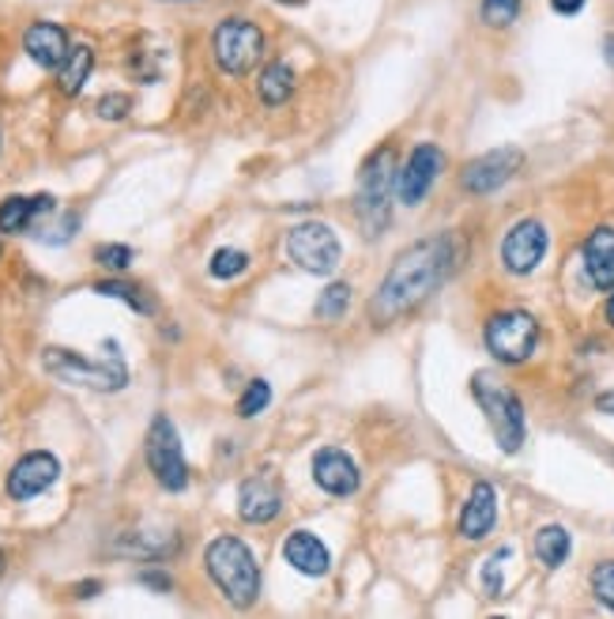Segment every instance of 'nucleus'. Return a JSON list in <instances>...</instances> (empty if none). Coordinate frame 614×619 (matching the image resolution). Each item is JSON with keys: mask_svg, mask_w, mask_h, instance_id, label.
<instances>
[{"mask_svg": "<svg viewBox=\"0 0 614 619\" xmlns=\"http://www.w3.org/2000/svg\"><path fill=\"white\" fill-rule=\"evenodd\" d=\"M31 227H38L34 197H8V201H0V234H23Z\"/></svg>", "mask_w": 614, "mask_h": 619, "instance_id": "b1692460", "label": "nucleus"}, {"mask_svg": "<svg viewBox=\"0 0 614 619\" xmlns=\"http://www.w3.org/2000/svg\"><path fill=\"white\" fill-rule=\"evenodd\" d=\"M0 575H4V551H0Z\"/></svg>", "mask_w": 614, "mask_h": 619, "instance_id": "a19ab883", "label": "nucleus"}, {"mask_svg": "<svg viewBox=\"0 0 614 619\" xmlns=\"http://www.w3.org/2000/svg\"><path fill=\"white\" fill-rule=\"evenodd\" d=\"M603 57H607V64L614 69V34H607L603 38Z\"/></svg>", "mask_w": 614, "mask_h": 619, "instance_id": "4c0bfd02", "label": "nucleus"}, {"mask_svg": "<svg viewBox=\"0 0 614 619\" xmlns=\"http://www.w3.org/2000/svg\"><path fill=\"white\" fill-rule=\"evenodd\" d=\"M94 593H102V582H83L80 589H76V597H80V601H91Z\"/></svg>", "mask_w": 614, "mask_h": 619, "instance_id": "c9c22d12", "label": "nucleus"}, {"mask_svg": "<svg viewBox=\"0 0 614 619\" xmlns=\"http://www.w3.org/2000/svg\"><path fill=\"white\" fill-rule=\"evenodd\" d=\"M204 567L215 589L234 608L256 605V597H261V567H256V556L249 551L245 540L227 537V532L215 537L204 548Z\"/></svg>", "mask_w": 614, "mask_h": 619, "instance_id": "f03ea898", "label": "nucleus"}, {"mask_svg": "<svg viewBox=\"0 0 614 619\" xmlns=\"http://www.w3.org/2000/svg\"><path fill=\"white\" fill-rule=\"evenodd\" d=\"M268 405H272V386H268L264 378H256V382L245 386L242 401H238V416H242V419H253V416H261Z\"/></svg>", "mask_w": 614, "mask_h": 619, "instance_id": "c85d7f7f", "label": "nucleus"}, {"mask_svg": "<svg viewBox=\"0 0 614 619\" xmlns=\"http://www.w3.org/2000/svg\"><path fill=\"white\" fill-rule=\"evenodd\" d=\"M596 408H600V412L614 416V389H611V393H600V397H596Z\"/></svg>", "mask_w": 614, "mask_h": 619, "instance_id": "e433bc0d", "label": "nucleus"}, {"mask_svg": "<svg viewBox=\"0 0 614 619\" xmlns=\"http://www.w3.org/2000/svg\"><path fill=\"white\" fill-rule=\"evenodd\" d=\"M140 582L151 586V589H159V593H167V589L174 586V582H170L167 570H140Z\"/></svg>", "mask_w": 614, "mask_h": 619, "instance_id": "72a5a7b5", "label": "nucleus"}, {"mask_svg": "<svg viewBox=\"0 0 614 619\" xmlns=\"http://www.w3.org/2000/svg\"><path fill=\"white\" fill-rule=\"evenodd\" d=\"M351 307V283H329V288L321 291V299H316V318L321 321H340L343 313Z\"/></svg>", "mask_w": 614, "mask_h": 619, "instance_id": "a878e982", "label": "nucleus"}, {"mask_svg": "<svg viewBox=\"0 0 614 619\" xmlns=\"http://www.w3.org/2000/svg\"><path fill=\"white\" fill-rule=\"evenodd\" d=\"M57 476H61V461H57L50 450H34V453H23L12 465L4 491H8V499L27 502V499H38L42 491H50L57 483Z\"/></svg>", "mask_w": 614, "mask_h": 619, "instance_id": "f8f14e48", "label": "nucleus"}, {"mask_svg": "<svg viewBox=\"0 0 614 619\" xmlns=\"http://www.w3.org/2000/svg\"><path fill=\"white\" fill-rule=\"evenodd\" d=\"M521 4L524 0H483V4H479V19H483L486 27H494V31H502V27L516 23Z\"/></svg>", "mask_w": 614, "mask_h": 619, "instance_id": "cd10ccee", "label": "nucleus"}, {"mask_svg": "<svg viewBox=\"0 0 614 619\" xmlns=\"http://www.w3.org/2000/svg\"><path fill=\"white\" fill-rule=\"evenodd\" d=\"M264 57V31L253 19L230 16L211 31V61L223 76H245Z\"/></svg>", "mask_w": 614, "mask_h": 619, "instance_id": "423d86ee", "label": "nucleus"}, {"mask_svg": "<svg viewBox=\"0 0 614 619\" xmlns=\"http://www.w3.org/2000/svg\"><path fill=\"white\" fill-rule=\"evenodd\" d=\"M121 556L132 559H167L178 551V537H159V532H132V537L118 540Z\"/></svg>", "mask_w": 614, "mask_h": 619, "instance_id": "4be33fe9", "label": "nucleus"}, {"mask_svg": "<svg viewBox=\"0 0 614 619\" xmlns=\"http://www.w3.org/2000/svg\"><path fill=\"white\" fill-rule=\"evenodd\" d=\"M546 246H551V238H546L540 219H521L502 242V264L513 276H532L546 257Z\"/></svg>", "mask_w": 614, "mask_h": 619, "instance_id": "ddd939ff", "label": "nucleus"}, {"mask_svg": "<svg viewBox=\"0 0 614 619\" xmlns=\"http://www.w3.org/2000/svg\"><path fill=\"white\" fill-rule=\"evenodd\" d=\"M396 151L378 148L366 156V163L359 167V186H354V212L366 238H378L389 227L392 212V193H396Z\"/></svg>", "mask_w": 614, "mask_h": 619, "instance_id": "7ed1b4c3", "label": "nucleus"}, {"mask_svg": "<svg viewBox=\"0 0 614 619\" xmlns=\"http://www.w3.org/2000/svg\"><path fill=\"white\" fill-rule=\"evenodd\" d=\"M524 156L521 148H494L486 151V156L472 159L464 170H460V186L467 189V193L483 197V193H494V189H502L510 178L521 170Z\"/></svg>", "mask_w": 614, "mask_h": 619, "instance_id": "9b49d317", "label": "nucleus"}, {"mask_svg": "<svg viewBox=\"0 0 614 619\" xmlns=\"http://www.w3.org/2000/svg\"><path fill=\"white\" fill-rule=\"evenodd\" d=\"M94 294H105V299H121L124 307H132L137 313H155V299L140 288V283L129 280H99L94 283Z\"/></svg>", "mask_w": 614, "mask_h": 619, "instance_id": "393cba45", "label": "nucleus"}, {"mask_svg": "<svg viewBox=\"0 0 614 619\" xmlns=\"http://www.w3.org/2000/svg\"><path fill=\"white\" fill-rule=\"evenodd\" d=\"M105 351H110V356L94 363V359H83L80 351L46 348L42 367L64 386H83V389H99V393H118V389L129 386V367H124V359H121L118 340H105Z\"/></svg>", "mask_w": 614, "mask_h": 619, "instance_id": "20e7f679", "label": "nucleus"}, {"mask_svg": "<svg viewBox=\"0 0 614 619\" xmlns=\"http://www.w3.org/2000/svg\"><path fill=\"white\" fill-rule=\"evenodd\" d=\"M441 170H445V156H441L437 144H430V140H426V144L411 148L407 163L400 167V174H396V197H400V204L415 208V204L426 201V193L434 189Z\"/></svg>", "mask_w": 614, "mask_h": 619, "instance_id": "9d476101", "label": "nucleus"}, {"mask_svg": "<svg viewBox=\"0 0 614 619\" xmlns=\"http://www.w3.org/2000/svg\"><path fill=\"white\" fill-rule=\"evenodd\" d=\"M245 269H249V253L230 250V246L211 253V264H208V272L215 276V280H234V276H242Z\"/></svg>", "mask_w": 614, "mask_h": 619, "instance_id": "bb28decb", "label": "nucleus"}, {"mask_svg": "<svg viewBox=\"0 0 614 619\" xmlns=\"http://www.w3.org/2000/svg\"><path fill=\"white\" fill-rule=\"evenodd\" d=\"M497 521V491L491 483H475L467 495L464 510H460V537L464 540H483Z\"/></svg>", "mask_w": 614, "mask_h": 619, "instance_id": "6ab92c4d", "label": "nucleus"}, {"mask_svg": "<svg viewBox=\"0 0 614 619\" xmlns=\"http://www.w3.org/2000/svg\"><path fill=\"white\" fill-rule=\"evenodd\" d=\"M460 264V242L453 234H430L422 242L407 246L404 253H396L392 269L381 280L378 294L370 302V313L378 326H392L396 318L419 310L422 302L434 294Z\"/></svg>", "mask_w": 614, "mask_h": 619, "instance_id": "f257e3e1", "label": "nucleus"}, {"mask_svg": "<svg viewBox=\"0 0 614 619\" xmlns=\"http://www.w3.org/2000/svg\"><path fill=\"white\" fill-rule=\"evenodd\" d=\"M283 559L305 578H321V575H329V567H332L329 548H324L310 529H294L291 537L283 540Z\"/></svg>", "mask_w": 614, "mask_h": 619, "instance_id": "f3484780", "label": "nucleus"}, {"mask_svg": "<svg viewBox=\"0 0 614 619\" xmlns=\"http://www.w3.org/2000/svg\"><path fill=\"white\" fill-rule=\"evenodd\" d=\"M23 50L27 57L38 64V69L46 72H57L64 64V57L72 53V42H69V31H64L61 23H50V19H42V23H31L23 34Z\"/></svg>", "mask_w": 614, "mask_h": 619, "instance_id": "dca6fc26", "label": "nucleus"}, {"mask_svg": "<svg viewBox=\"0 0 614 619\" xmlns=\"http://www.w3.org/2000/svg\"><path fill=\"white\" fill-rule=\"evenodd\" d=\"M313 483L321 491L335 495V499H348V495L359 491V465L351 461L343 450L335 446H324V450L313 453Z\"/></svg>", "mask_w": 614, "mask_h": 619, "instance_id": "2eb2a0df", "label": "nucleus"}, {"mask_svg": "<svg viewBox=\"0 0 614 619\" xmlns=\"http://www.w3.org/2000/svg\"><path fill=\"white\" fill-rule=\"evenodd\" d=\"M143 457H148V469L159 480L162 491H185L189 488V461L181 450L178 427L170 423V416H155L143 438Z\"/></svg>", "mask_w": 614, "mask_h": 619, "instance_id": "0eeeda50", "label": "nucleus"}, {"mask_svg": "<svg viewBox=\"0 0 614 619\" xmlns=\"http://www.w3.org/2000/svg\"><path fill=\"white\" fill-rule=\"evenodd\" d=\"M570 548H573V537L570 529L562 526H543L540 532H535V556H540L543 567H562L565 559H570Z\"/></svg>", "mask_w": 614, "mask_h": 619, "instance_id": "5701e85b", "label": "nucleus"}, {"mask_svg": "<svg viewBox=\"0 0 614 619\" xmlns=\"http://www.w3.org/2000/svg\"><path fill=\"white\" fill-rule=\"evenodd\" d=\"M483 340L497 363L516 367V363H524V359H532L535 345H540V321L527 310H502L486 321Z\"/></svg>", "mask_w": 614, "mask_h": 619, "instance_id": "1a4fd4ad", "label": "nucleus"}, {"mask_svg": "<svg viewBox=\"0 0 614 619\" xmlns=\"http://www.w3.org/2000/svg\"><path fill=\"white\" fill-rule=\"evenodd\" d=\"M91 69H94V50H91V46H72V53L64 57V64L57 69V91L76 99V94L83 91V83H88Z\"/></svg>", "mask_w": 614, "mask_h": 619, "instance_id": "412c9836", "label": "nucleus"}, {"mask_svg": "<svg viewBox=\"0 0 614 619\" xmlns=\"http://www.w3.org/2000/svg\"><path fill=\"white\" fill-rule=\"evenodd\" d=\"M510 556H513L510 548H497L494 556L483 563V589H486V593H491V597L502 593V563H505V559H510Z\"/></svg>", "mask_w": 614, "mask_h": 619, "instance_id": "473e14b6", "label": "nucleus"}, {"mask_svg": "<svg viewBox=\"0 0 614 619\" xmlns=\"http://www.w3.org/2000/svg\"><path fill=\"white\" fill-rule=\"evenodd\" d=\"M294 94V69L286 61H272L264 64L261 80H256V99L264 102V107H283V102H291Z\"/></svg>", "mask_w": 614, "mask_h": 619, "instance_id": "aec40b11", "label": "nucleus"}, {"mask_svg": "<svg viewBox=\"0 0 614 619\" xmlns=\"http://www.w3.org/2000/svg\"><path fill=\"white\" fill-rule=\"evenodd\" d=\"M584 272H588L592 288L614 291V227H596L584 238Z\"/></svg>", "mask_w": 614, "mask_h": 619, "instance_id": "a211bd4d", "label": "nucleus"}, {"mask_svg": "<svg viewBox=\"0 0 614 619\" xmlns=\"http://www.w3.org/2000/svg\"><path fill=\"white\" fill-rule=\"evenodd\" d=\"M94 113H99L102 121H124L132 113V94H121V91L102 94V99L94 102Z\"/></svg>", "mask_w": 614, "mask_h": 619, "instance_id": "7c9ffc66", "label": "nucleus"}, {"mask_svg": "<svg viewBox=\"0 0 614 619\" xmlns=\"http://www.w3.org/2000/svg\"><path fill=\"white\" fill-rule=\"evenodd\" d=\"M592 593H596V601L603 608H611L614 612V559H607V563H600L596 570H592Z\"/></svg>", "mask_w": 614, "mask_h": 619, "instance_id": "2f4dec72", "label": "nucleus"}, {"mask_svg": "<svg viewBox=\"0 0 614 619\" xmlns=\"http://www.w3.org/2000/svg\"><path fill=\"white\" fill-rule=\"evenodd\" d=\"M584 4H588V0H551V8L558 16H577Z\"/></svg>", "mask_w": 614, "mask_h": 619, "instance_id": "f704fd0d", "label": "nucleus"}, {"mask_svg": "<svg viewBox=\"0 0 614 619\" xmlns=\"http://www.w3.org/2000/svg\"><path fill=\"white\" fill-rule=\"evenodd\" d=\"M607 321H611V326H614V294H611V299H607Z\"/></svg>", "mask_w": 614, "mask_h": 619, "instance_id": "58836bf2", "label": "nucleus"}, {"mask_svg": "<svg viewBox=\"0 0 614 619\" xmlns=\"http://www.w3.org/2000/svg\"><path fill=\"white\" fill-rule=\"evenodd\" d=\"M472 393H475L479 408H483L486 423H491L497 446H502L505 453H516V450H521V446H524V435H527L521 397H516L505 382H497L494 375H486V370H479V375H472Z\"/></svg>", "mask_w": 614, "mask_h": 619, "instance_id": "39448f33", "label": "nucleus"}, {"mask_svg": "<svg viewBox=\"0 0 614 619\" xmlns=\"http://www.w3.org/2000/svg\"><path fill=\"white\" fill-rule=\"evenodd\" d=\"M132 246H121V242H105L94 250V261L102 264V269H110V272H124L132 264Z\"/></svg>", "mask_w": 614, "mask_h": 619, "instance_id": "c756f323", "label": "nucleus"}, {"mask_svg": "<svg viewBox=\"0 0 614 619\" xmlns=\"http://www.w3.org/2000/svg\"><path fill=\"white\" fill-rule=\"evenodd\" d=\"M280 4H291V8H302L305 0H280Z\"/></svg>", "mask_w": 614, "mask_h": 619, "instance_id": "ea45409f", "label": "nucleus"}, {"mask_svg": "<svg viewBox=\"0 0 614 619\" xmlns=\"http://www.w3.org/2000/svg\"><path fill=\"white\" fill-rule=\"evenodd\" d=\"M280 510H283V488L272 472H256L242 480V488H238V513H242V521H249V526H268V521L280 518Z\"/></svg>", "mask_w": 614, "mask_h": 619, "instance_id": "4468645a", "label": "nucleus"}, {"mask_svg": "<svg viewBox=\"0 0 614 619\" xmlns=\"http://www.w3.org/2000/svg\"><path fill=\"white\" fill-rule=\"evenodd\" d=\"M286 257L310 276H332L340 269L343 246L329 223L305 219V223H294L291 231H286Z\"/></svg>", "mask_w": 614, "mask_h": 619, "instance_id": "6e6552de", "label": "nucleus"}]
</instances>
